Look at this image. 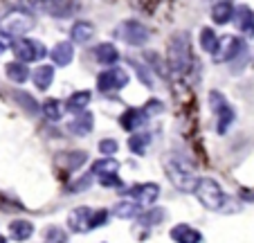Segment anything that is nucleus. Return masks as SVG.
Wrapping results in <instances>:
<instances>
[{"label": "nucleus", "instance_id": "f257e3e1", "mask_svg": "<svg viewBox=\"0 0 254 243\" xmlns=\"http://www.w3.org/2000/svg\"><path fill=\"white\" fill-rule=\"evenodd\" d=\"M191 43H189L187 32H178L171 36L167 48V63L169 70L176 75H187L191 70Z\"/></svg>", "mask_w": 254, "mask_h": 243}, {"label": "nucleus", "instance_id": "f03ea898", "mask_svg": "<svg viewBox=\"0 0 254 243\" xmlns=\"http://www.w3.org/2000/svg\"><path fill=\"white\" fill-rule=\"evenodd\" d=\"M108 219V212L106 210H90V207H77V210H72L70 216H67V225H70L74 232L79 234H86L90 230L99 228V225L106 223Z\"/></svg>", "mask_w": 254, "mask_h": 243}, {"label": "nucleus", "instance_id": "7ed1b4c3", "mask_svg": "<svg viewBox=\"0 0 254 243\" xmlns=\"http://www.w3.org/2000/svg\"><path fill=\"white\" fill-rule=\"evenodd\" d=\"M164 173L169 176L171 185L180 191H193L198 185V178L191 171V167H187L183 160H176V158L164 162Z\"/></svg>", "mask_w": 254, "mask_h": 243}, {"label": "nucleus", "instance_id": "20e7f679", "mask_svg": "<svg viewBox=\"0 0 254 243\" xmlns=\"http://www.w3.org/2000/svg\"><path fill=\"white\" fill-rule=\"evenodd\" d=\"M36 18L25 9H11L0 18V32H5L7 36H20L34 29Z\"/></svg>", "mask_w": 254, "mask_h": 243}, {"label": "nucleus", "instance_id": "39448f33", "mask_svg": "<svg viewBox=\"0 0 254 243\" xmlns=\"http://www.w3.org/2000/svg\"><path fill=\"white\" fill-rule=\"evenodd\" d=\"M193 191H196V198L200 200L207 210H221L225 205V191L211 178H198V185Z\"/></svg>", "mask_w": 254, "mask_h": 243}, {"label": "nucleus", "instance_id": "423d86ee", "mask_svg": "<svg viewBox=\"0 0 254 243\" xmlns=\"http://www.w3.org/2000/svg\"><path fill=\"white\" fill-rule=\"evenodd\" d=\"M126 83H128V72L120 66L108 68V70L99 72V77H97V88L101 92H117L122 88H126Z\"/></svg>", "mask_w": 254, "mask_h": 243}, {"label": "nucleus", "instance_id": "0eeeda50", "mask_svg": "<svg viewBox=\"0 0 254 243\" xmlns=\"http://www.w3.org/2000/svg\"><path fill=\"white\" fill-rule=\"evenodd\" d=\"M14 54L18 57L20 63H32V61H41L48 54V50L36 38H20V41L14 43Z\"/></svg>", "mask_w": 254, "mask_h": 243}, {"label": "nucleus", "instance_id": "6e6552de", "mask_svg": "<svg viewBox=\"0 0 254 243\" xmlns=\"http://www.w3.org/2000/svg\"><path fill=\"white\" fill-rule=\"evenodd\" d=\"M241 52H245L243 38H239V36H223V38H218L216 52L211 54V57H214L216 63H225V61L236 59Z\"/></svg>", "mask_w": 254, "mask_h": 243}, {"label": "nucleus", "instance_id": "1a4fd4ad", "mask_svg": "<svg viewBox=\"0 0 254 243\" xmlns=\"http://www.w3.org/2000/svg\"><path fill=\"white\" fill-rule=\"evenodd\" d=\"M117 34H120V38L128 45H144L151 36L149 29L144 27L142 23H137V20H126V23H122Z\"/></svg>", "mask_w": 254, "mask_h": 243}, {"label": "nucleus", "instance_id": "9d476101", "mask_svg": "<svg viewBox=\"0 0 254 243\" xmlns=\"http://www.w3.org/2000/svg\"><path fill=\"white\" fill-rule=\"evenodd\" d=\"M128 196L133 198V203L142 205H153L160 196V187L155 182H142V185H135L128 189Z\"/></svg>", "mask_w": 254, "mask_h": 243}, {"label": "nucleus", "instance_id": "9b49d317", "mask_svg": "<svg viewBox=\"0 0 254 243\" xmlns=\"http://www.w3.org/2000/svg\"><path fill=\"white\" fill-rule=\"evenodd\" d=\"M146 119H149V115L144 113L142 108H128L120 117V124H122V129L124 131H135V129H139L142 124H146Z\"/></svg>", "mask_w": 254, "mask_h": 243}, {"label": "nucleus", "instance_id": "f8f14e48", "mask_svg": "<svg viewBox=\"0 0 254 243\" xmlns=\"http://www.w3.org/2000/svg\"><path fill=\"white\" fill-rule=\"evenodd\" d=\"M171 239L176 243H200L202 241V234L198 230H193L191 225L187 223H180L171 230Z\"/></svg>", "mask_w": 254, "mask_h": 243}, {"label": "nucleus", "instance_id": "ddd939ff", "mask_svg": "<svg viewBox=\"0 0 254 243\" xmlns=\"http://www.w3.org/2000/svg\"><path fill=\"white\" fill-rule=\"evenodd\" d=\"M86 160H88L86 151H65V153H59L57 156V164L59 167H63V169H67V171L79 169Z\"/></svg>", "mask_w": 254, "mask_h": 243}, {"label": "nucleus", "instance_id": "4468645a", "mask_svg": "<svg viewBox=\"0 0 254 243\" xmlns=\"http://www.w3.org/2000/svg\"><path fill=\"white\" fill-rule=\"evenodd\" d=\"M50 57H52L54 66H70L72 59H74V48H72V43H67V41H61V43H57L52 48V52H50Z\"/></svg>", "mask_w": 254, "mask_h": 243}, {"label": "nucleus", "instance_id": "2eb2a0df", "mask_svg": "<svg viewBox=\"0 0 254 243\" xmlns=\"http://www.w3.org/2000/svg\"><path fill=\"white\" fill-rule=\"evenodd\" d=\"M95 59L101 63V66L113 68L117 61H120V52H117V48L113 43H99L95 48Z\"/></svg>", "mask_w": 254, "mask_h": 243}, {"label": "nucleus", "instance_id": "dca6fc26", "mask_svg": "<svg viewBox=\"0 0 254 243\" xmlns=\"http://www.w3.org/2000/svg\"><path fill=\"white\" fill-rule=\"evenodd\" d=\"M90 104V92L88 90H77V92H72L70 97H67V101L63 106H65V110H70V113H86V106Z\"/></svg>", "mask_w": 254, "mask_h": 243}, {"label": "nucleus", "instance_id": "f3484780", "mask_svg": "<svg viewBox=\"0 0 254 243\" xmlns=\"http://www.w3.org/2000/svg\"><path fill=\"white\" fill-rule=\"evenodd\" d=\"M92 126H95L92 113H81L67 124V129H70V133H74V135H88L92 131Z\"/></svg>", "mask_w": 254, "mask_h": 243}, {"label": "nucleus", "instance_id": "a211bd4d", "mask_svg": "<svg viewBox=\"0 0 254 243\" xmlns=\"http://www.w3.org/2000/svg\"><path fill=\"white\" fill-rule=\"evenodd\" d=\"M70 36L74 43H88L92 36H95V27L88 20H77V23L70 27Z\"/></svg>", "mask_w": 254, "mask_h": 243}, {"label": "nucleus", "instance_id": "6ab92c4d", "mask_svg": "<svg viewBox=\"0 0 254 243\" xmlns=\"http://www.w3.org/2000/svg\"><path fill=\"white\" fill-rule=\"evenodd\" d=\"M236 16V27H239V32H243L245 36H254V14L252 9H248V7H239V9L234 11Z\"/></svg>", "mask_w": 254, "mask_h": 243}, {"label": "nucleus", "instance_id": "aec40b11", "mask_svg": "<svg viewBox=\"0 0 254 243\" xmlns=\"http://www.w3.org/2000/svg\"><path fill=\"white\" fill-rule=\"evenodd\" d=\"M45 11H50V16H54V18H70V16H74V11L79 9L77 2H45Z\"/></svg>", "mask_w": 254, "mask_h": 243}, {"label": "nucleus", "instance_id": "412c9836", "mask_svg": "<svg viewBox=\"0 0 254 243\" xmlns=\"http://www.w3.org/2000/svg\"><path fill=\"white\" fill-rule=\"evenodd\" d=\"M9 234H11L14 241L23 243V241H27V239H32L34 225L29 223V221H25V219H16V221H11V225H9Z\"/></svg>", "mask_w": 254, "mask_h": 243}, {"label": "nucleus", "instance_id": "4be33fe9", "mask_svg": "<svg viewBox=\"0 0 254 243\" xmlns=\"http://www.w3.org/2000/svg\"><path fill=\"white\" fill-rule=\"evenodd\" d=\"M113 214L117 219H139L142 216V207L137 203H133V200H122V203H117L113 207Z\"/></svg>", "mask_w": 254, "mask_h": 243}, {"label": "nucleus", "instance_id": "5701e85b", "mask_svg": "<svg viewBox=\"0 0 254 243\" xmlns=\"http://www.w3.org/2000/svg\"><path fill=\"white\" fill-rule=\"evenodd\" d=\"M32 79H34V86L39 88V90H48V88L52 86V79H54V68L52 66H39L34 70Z\"/></svg>", "mask_w": 254, "mask_h": 243}, {"label": "nucleus", "instance_id": "b1692460", "mask_svg": "<svg viewBox=\"0 0 254 243\" xmlns=\"http://www.w3.org/2000/svg\"><path fill=\"white\" fill-rule=\"evenodd\" d=\"M232 16H234V5L232 2H216L211 7V20L216 25H227L232 20Z\"/></svg>", "mask_w": 254, "mask_h": 243}, {"label": "nucleus", "instance_id": "393cba45", "mask_svg": "<svg viewBox=\"0 0 254 243\" xmlns=\"http://www.w3.org/2000/svg\"><path fill=\"white\" fill-rule=\"evenodd\" d=\"M5 75L9 81H14V83H25V81L29 79V70L25 63L20 61H11L5 66Z\"/></svg>", "mask_w": 254, "mask_h": 243}, {"label": "nucleus", "instance_id": "a878e982", "mask_svg": "<svg viewBox=\"0 0 254 243\" xmlns=\"http://www.w3.org/2000/svg\"><path fill=\"white\" fill-rule=\"evenodd\" d=\"M117 169H120V162L113 160V158H104V160L92 162L90 173H92V176L104 178V176H111V173H117Z\"/></svg>", "mask_w": 254, "mask_h": 243}, {"label": "nucleus", "instance_id": "bb28decb", "mask_svg": "<svg viewBox=\"0 0 254 243\" xmlns=\"http://www.w3.org/2000/svg\"><path fill=\"white\" fill-rule=\"evenodd\" d=\"M41 110H43V115L50 119V122H59V119L63 117V113H65V106H63V101H59V99H45L43 106H41Z\"/></svg>", "mask_w": 254, "mask_h": 243}, {"label": "nucleus", "instance_id": "cd10ccee", "mask_svg": "<svg viewBox=\"0 0 254 243\" xmlns=\"http://www.w3.org/2000/svg\"><path fill=\"white\" fill-rule=\"evenodd\" d=\"M149 144H151V135H149V133H133V135L128 138V149H130L133 153H137V156L146 153Z\"/></svg>", "mask_w": 254, "mask_h": 243}, {"label": "nucleus", "instance_id": "c85d7f7f", "mask_svg": "<svg viewBox=\"0 0 254 243\" xmlns=\"http://www.w3.org/2000/svg\"><path fill=\"white\" fill-rule=\"evenodd\" d=\"M216 115H218V124H216V131H218L221 135H223V133H227L230 124L234 122V110H232V106H230V104H225Z\"/></svg>", "mask_w": 254, "mask_h": 243}, {"label": "nucleus", "instance_id": "c756f323", "mask_svg": "<svg viewBox=\"0 0 254 243\" xmlns=\"http://www.w3.org/2000/svg\"><path fill=\"white\" fill-rule=\"evenodd\" d=\"M200 45H202V50H205V52L214 54L216 52V45H218V36H216L209 27H202L200 29Z\"/></svg>", "mask_w": 254, "mask_h": 243}, {"label": "nucleus", "instance_id": "7c9ffc66", "mask_svg": "<svg viewBox=\"0 0 254 243\" xmlns=\"http://www.w3.org/2000/svg\"><path fill=\"white\" fill-rule=\"evenodd\" d=\"M45 243H67V234L63 232L61 228L50 225V228L45 230Z\"/></svg>", "mask_w": 254, "mask_h": 243}, {"label": "nucleus", "instance_id": "2f4dec72", "mask_svg": "<svg viewBox=\"0 0 254 243\" xmlns=\"http://www.w3.org/2000/svg\"><path fill=\"white\" fill-rule=\"evenodd\" d=\"M117 149H120V144H117V140H113V138L111 140L106 138V140H101L99 142V151L104 153V156H115Z\"/></svg>", "mask_w": 254, "mask_h": 243}, {"label": "nucleus", "instance_id": "473e14b6", "mask_svg": "<svg viewBox=\"0 0 254 243\" xmlns=\"http://www.w3.org/2000/svg\"><path fill=\"white\" fill-rule=\"evenodd\" d=\"M130 66H135V70H137V77H139V81H142L144 86H153V77H151V72H149V68H144V66H137L135 61H130Z\"/></svg>", "mask_w": 254, "mask_h": 243}, {"label": "nucleus", "instance_id": "72a5a7b5", "mask_svg": "<svg viewBox=\"0 0 254 243\" xmlns=\"http://www.w3.org/2000/svg\"><path fill=\"white\" fill-rule=\"evenodd\" d=\"M164 214H167L164 210H153V212H149L146 216H139V219H142L144 225H155V223H160V221L164 219Z\"/></svg>", "mask_w": 254, "mask_h": 243}, {"label": "nucleus", "instance_id": "f704fd0d", "mask_svg": "<svg viewBox=\"0 0 254 243\" xmlns=\"http://www.w3.org/2000/svg\"><path fill=\"white\" fill-rule=\"evenodd\" d=\"M90 185H92V173H86V176H81V180L79 182H72L70 189L72 191H81V189H86V187H90Z\"/></svg>", "mask_w": 254, "mask_h": 243}, {"label": "nucleus", "instance_id": "c9c22d12", "mask_svg": "<svg viewBox=\"0 0 254 243\" xmlns=\"http://www.w3.org/2000/svg\"><path fill=\"white\" fill-rule=\"evenodd\" d=\"M99 182H101L104 187H120V185H122V180L117 178V173H111V176L99 178Z\"/></svg>", "mask_w": 254, "mask_h": 243}, {"label": "nucleus", "instance_id": "e433bc0d", "mask_svg": "<svg viewBox=\"0 0 254 243\" xmlns=\"http://www.w3.org/2000/svg\"><path fill=\"white\" fill-rule=\"evenodd\" d=\"M144 113L146 115H151V113H160V110H162V104H160L158 99H153V101H149V104H146V108H142Z\"/></svg>", "mask_w": 254, "mask_h": 243}, {"label": "nucleus", "instance_id": "4c0bfd02", "mask_svg": "<svg viewBox=\"0 0 254 243\" xmlns=\"http://www.w3.org/2000/svg\"><path fill=\"white\" fill-rule=\"evenodd\" d=\"M0 243H7V239H5V237H2V234H0Z\"/></svg>", "mask_w": 254, "mask_h": 243}]
</instances>
